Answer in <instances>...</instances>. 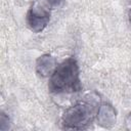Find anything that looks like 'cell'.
<instances>
[{
	"mask_svg": "<svg viewBox=\"0 0 131 131\" xmlns=\"http://www.w3.org/2000/svg\"><path fill=\"white\" fill-rule=\"evenodd\" d=\"M50 20V8L42 1L38 0L27 12L26 23L28 28L34 33L42 32Z\"/></svg>",
	"mask_w": 131,
	"mask_h": 131,
	"instance_id": "3957f363",
	"label": "cell"
},
{
	"mask_svg": "<svg viewBox=\"0 0 131 131\" xmlns=\"http://www.w3.org/2000/svg\"><path fill=\"white\" fill-rule=\"evenodd\" d=\"M97 124L103 128H112L117 122V112L110 103H101L96 112Z\"/></svg>",
	"mask_w": 131,
	"mask_h": 131,
	"instance_id": "277c9868",
	"label": "cell"
},
{
	"mask_svg": "<svg viewBox=\"0 0 131 131\" xmlns=\"http://www.w3.org/2000/svg\"><path fill=\"white\" fill-rule=\"evenodd\" d=\"M50 9H57L62 7L66 0H42Z\"/></svg>",
	"mask_w": 131,
	"mask_h": 131,
	"instance_id": "52a82bcc",
	"label": "cell"
},
{
	"mask_svg": "<svg viewBox=\"0 0 131 131\" xmlns=\"http://www.w3.org/2000/svg\"><path fill=\"white\" fill-rule=\"evenodd\" d=\"M81 88L80 70L74 57H69L61 61L50 75L48 89L51 93H74L80 91Z\"/></svg>",
	"mask_w": 131,
	"mask_h": 131,
	"instance_id": "6da1fadb",
	"label": "cell"
},
{
	"mask_svg": "<svg viewBox=\"0 0 131 131\" xmlns=\"http://www.w3.org/2000/svg\"><path fill=\"white\" fill-rule=\"evenodd\" d=\"M95 103L91 100H81L68 107L61 117V124L66 129L81 130L87 128L94 119Z\"/></svg>",
	"mask_w": 131,
	"mask_h": 131,
	"instance_id": "7a4b0ae2",
	"label": "cell"
},
{
	"mask_svg": "<svg viewBox=\"0 0 131 131\" xmlns=\"http://www.w3.org/2000/svg\"><path fill=\"white\" fill-rule=\"evenodd\" d=\"M130 20H131V16H130Z\"/></svg>",
	"mask_w": 131,
	"mask_h": 131,
	"instance_id": "9c48e42d",
	"label": "cell"
},
{
	"mask_svg": "<svg viewBox=\"0 0 131 131\" xmlns=\"http://www.w3.org/2000/svg\"><path fill=\"white\" fill-rule=\"evenodd\" d=\"M10 127V121H9V118L6 114H4L3 112L0 114V130L2 131H5V130H8Z\"/></svg>",
	"mask_w": 131,
	"mask_h": 131,
	"instance_id": "8992f818",
	"label": "cell"
},
{
	"mask_svg": "<svg viewBox=\"0 0 131 131\" xmlns=\"http://www.w3.org/2000/svg\"><path fill=\"white\" fill-rule=\"evenodd\" d=\"M126 125H127L128 129H131V113L126 118Z\"/></svg>",
	"mask_w": 131,
	"mask_h": 131,
	"instance_id": "ba28073f",
	"label": "cell"
},
{
	"mask_svg": "<svg viewBox=\"0 0 131 131\" xmlns=\"http://www.w3.org/2000/svg\"><path fill=\"white\" fill-rule=\"evenodd\" d=\"M57 67L56 58L51 54H43L36 61V73L42 77H49Z\"/></svg>",
	"mask_w": 131,
	"mask_h": 131,
	"instance_id": "5b68a950",
	"label": "cell"
}]
</instances>
